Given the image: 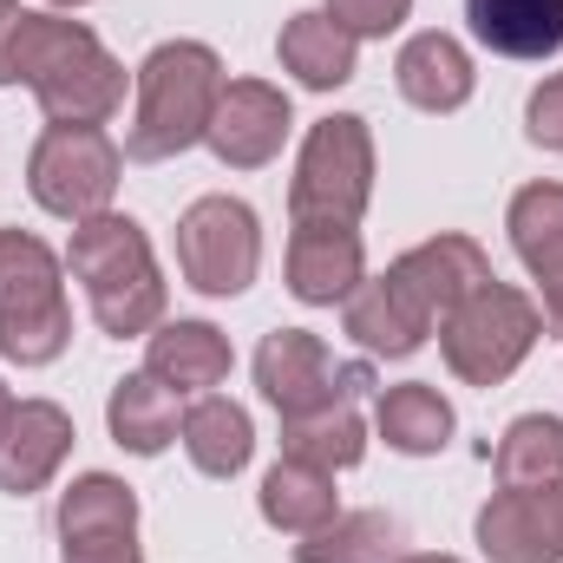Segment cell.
<instances>
[{
  "instance_id": "1",
  "label": "cell",
  "mask_w": 563,
  "mask_h": 563,
  "mask_svg": "<svg viewBox=\"0 0 563 563\" xmlns=\"http://www.w3.org/2000/svg\"><path fill=\"white\" fill-rule=\"evenodd\" d=\"M33 86L53 125H106L125 106V66L86 20L59 13H13L7 33V86Z\"/></svg>"
},
{
  "instance_id": "10",
  "label": "cell",
  "mask_w": 563,
  "mask_h": 563,
  "mask_svg": "<svg viewBox=\"0 0 563 563\" xmlns=\"http://www.w3.org/2000/svg\"><path fill=\"white\" fill-rule=\"evenodd\" d=\"M59 563H144L139 492L112 472H86L59 492Z\"/></svg>"
},
{
  "instance_id": "24",
  "label": "cell",
  "mask_w": 563,
  "mask_h": 563,
  "mask_svg": "<svg viewBox=\"0 0 563 563\" xmlns=\"http://www.w3.org/2000/svg\"><path fill=\"white\" fill-rule=\"evenodd\" d=\"M106 426H112V439L125 445V452H139V459H157L170 439H177V394L164 387V380H151V374H125L119 387H112V400H106Z\"/></svg>"
},
{
  "instance_id": "4",
  "label": "cell",
  "mask_w": 563,
  "mask_h": 563,
  "mask_svg": "<svg viewBox=\"0 0 563 563\" xmlns=\"http://www.w3.org/2000/svg\"><path fill=\"white\" fill-rule=\"evenodd\" d=\"M73 341L66 269L33 230H0V354L13 367H46Z\"/></svg>"
},
{
  "instance_id": "23",
  "label": "cell",
  "mask_w": 563,
  "mask_h": 563,
  "mask_svg": "<svg viewBox=\"0 0 563 563\" xmlns=\"http://www.w3.org/2000/svg\"><path fill=\"white\" fill-rule=\"evenodd\" d=\"M184 452H190V465L203 472V478H236L243 465H250V452H256V426L250 413L236 407V400H223V394H203L190 413H184Z\"/></svg>"
},
{
  "instance_id": "7",
  "label": "cell",
  "mask_w": 563,
  "mask_h": 563,
  "mask_svg": "<svg viewBox=\"0 0 563 563\" xmlns=\"http://www.w3.org/2000/svg\"><path fill=\"white\" fill-rule=\"evenodd\" d=\"M119 170H125V151L99 125H46L33 157H26V190H33L40 210H53L66 223H86V217L112 210Z\"/></svg>"
},
{
  "instance_id": "25",
  "label": "cell",
  "mask_w": 563,
  "mask_h": 563,
  "mask_svg": "<svg viewBox=\"0 0 563 563\" xmlns=\"http://www.w3.org/2000/svg\"><path fill=\"white\" fill-rule=\"evenodd\" d=\"M374 426H380V439H387L394 452H407V459H432V452L452 445V426L459 420H452V400H445L439 387L407 380V387H387V394H380Z\"/></svg>"
},
{
  "instance_id": "15",
  "label": "cell",
  "mask_w": 563,
  "mask_h": 563,
  "mask_svg": "<svg viewBox=\"0 0 563 563\" xmlns=\"http://www.w3.org/2000/svg\"><path fill=\"white\" fill-rule=\"evenodd\" d=\"M73 413L66 407H53V400H20L13 407V420L0 432V492H13V498H26V492H40L59 465H66V452H73Z\"/></svg>"
},
{
  "instance_id": "30",
  "label": "cell",
  "mask_w": 563,
  "mask_h": 563,
  "mask_svg": "<svg viewBox=\"0 0 563 563\" xmlns=\"http://www.w3.org/2000/svg\"><path fill=\"white\" fill-rule=\"evenodd\" d=\"M525 132H531V144H544V151H563V73L531 92V106H525Z\"/></svg>"
},
{
  "instance_id": "11",
  "label": "cell",
  "mask_w": 563,
  "mask_h": 563,
  "mask_svg": "<svg viewBox=\"0 0 563 563\" xmlns=\"http://www.w3.org/2000/svg\"><path fill=\"white\" fill-rule=\"evenodd\" d=\"M288 125H295V112H288V92L282 86H269V79H230L223 99H217V119H210L203 144L230 170H263L282 151Z\"/></svg>"
},
{
  "instance_id": "6",
  "label": "cell",
  "mask_w": 563,
  "mask_h": 563,
  "mask_svg": "<svg viewBox=\"0 0 563 563\" xmlns=\"http://www.w3.org/2000/svg\"><path fill=\"white\" fill-rule=\"evenodd\" d=\"M374 197V132L354 112H334L308 125L295 177H288V217L295 223H361Z\"/></svg>"
},
{
  "instance_id": "19",
  "label": "cell",
  "mask_w": 563,
  "mask_h": 563,
  "mask_svg": "<svg viewBox=\"0 0 563 563\" xmlns=\"http://www.w3.org/2000/svg\"><path fill=\"white\" fill-rule=\"evenodd\" d=\"M472 53L452 40V33H413L407 46H400V59H394V86H400V99L407 106H420V112H459L465 99H472Z\"/></svg>"
},
{
  "instance_id": "17",
  "label": "cell",
  "mask_w": 563,
  "mask_h": 563,
  "mask_svg": "<svg viewBox=\"0 0 563 563\" xmlns=\"http://www.w3.org/2000/svg\"><path fill=\"white\" fill-rule=\"evenodd\" d=\"M394 276L413 288V301H420L432 321H445L472 288H485L492 282V256L472 243V236H432L420 250H407L400 263H387Z\"/></svg>"
},
{
  "instance_id": "31",
  "label": "cell",
  "mask_w": 563,
  "mask_h": 563,
  "mask_svg": "<svg viewBox=\"0 0 563 563\" xmlns=\"http://www.w3.org/2000/svg\"><path fill=\"white\" fill-rule=\"evenodd\" d=\"M13 407H20V400H13V394H7V380H0V432H7V420H13Z\"/></svg>"
},
{
  "instance_id": "16",
  "label": "cell",
  "mask_w": 563,
  "mask_h": 563,
  "mask_svg": "<svg viewBox=\"0 0 563 563\" xmlns=\"http://www.w3.org/2000/svg\"><path fill=\"white\" fill-rule=\"evenodd\" d=\"M341 308H347V334H354L367 354H380V361L420 354L426 334H432V314L413 301V288L394 276V269H387V276H367Z\"/></svg>"
},
{
  "instance_id": "13",
  "label": "cell",
  "mask_w": 563,
  "mask_h": 563,
  "mask_svg": "<svg viewBox=\"0 0 563 563\" xmlns=\"http://www.w3.org/2000/svg\"><path fill=\"white\" fill-rule=\"evenodd\" d=\"M367 282V250L354 223H295L288 236V295L308 308H334Z\"/></svg>"
},
{
  "instance_id": "12",
  "label": "cell",
  "mask_w": 563,
  "mask_h": 563,
  "mask_svg": "<svg viewBox=\"0 0 563 563\" xmlns=\"http://www.w3.org/2000/svg\"><path fill=\"white\" fill-rule=\"evenodd\" d=\"M478 551L492 563H563V485H498L478 511Z\"/></svg>"
},
{
  "instance_id": "34",
  "label": "cell",
  "mask_w": 563,
  "mask_h": 563,
  "mask_svg": "<svg viewBox=\"0 0 563 563\" xmlns=\"http://www.w3.org/2000/svg\"><path fill=\"white\" fill-rule=\"evenodd\" d=\"M53 7H86V0H53Z\"/></svg>"
},
{
  "instance_id": "33",
  "label": "cell",
  "mask_w": 563,
  "mask_h": 563,
  "mask_svg": "<svg viewBox=\"0 0 563 563\" xmlns=\"http://www.w3.org/2000/svg\"><path fill=\"white\" fill-rule=\"evenodd\" d=\"M13 13H20V7H13V0H0V26H7V20H13Z\"/></svg>"
},
{
  "instance_id": "2",
  "label": "cell",
  "mask_w": 563,
  "mask_h": 563,
  "mask_svg": "<svg viewBox=\"0 0 563 563\" xmlns=\"http://www.w3.org/2000/svg\"><path fill=\"white\" fill-rule=\"evenodd\" d=\"M66 269L86 288L92 321H99L112 341L151 334V328L164 321V276H157V256H151V236H144L139 217L99 210V217L73 223Z\"/></svg>"
},
{
  "instance_id": "27",
  "label": "cell",
  "mask_w": 563,
  "mask_h": 563,
  "mask_svg": "<svg viewBox=\"0 0 563 563\" xmlns=\"http://www.w3.org/2000/svg\"><path fill=\"white\" fill-rule=\"evenodd\" d=\"M492 472H498L505 492H525V485H563V420H551V413H525V420H511L505 426V439H498Z\"/></svg>"
},
{
  "instance_id": "9",
  "label": "cell",
  "mask_w": 563,
  "mask_h": 563,
  "mask_svg": "<svg viewBox=\"0 0 563 563\" xmlns=\"http://www.w3.org/2000/svg\"><path fill=\"white\" fill-rule=\"evenodd\" d=\"M177 269L197 295H243L263 269V223L243 197H197L177 217Z\"/></svg>"
},
{
  "instance_id": "26",
  "label": "cell",
  "mask_w": 563,
  "mask_h": 563,
  "mask_svg": "<svg viewBox=\"0 0 563 563\" xmlns=\"http://www.w3.org/2000/svg\"><path fill=\"white\" fill-rule=\"evenodd\" d=\"M407 558V531L394 511H341L334 525L308 531L295 544V563H400Z\"/></svg>"
},
{
  "instance_id": "20",
  "label": "cell",
  "mask_w": 563,
  "mask_h": 563,
  "mask_svg": "<svg viewBox=\"0 0 563 563\" xmlns=\"http://www.w3.org/2000/svg\"><path fill=\"white\" fill-rule=\"evenodd\" d=\"M465 20L505 59H551L563 46V0H465Z\"/></svg>"
},
{
  "instance_id": "3",
  "label": "cell",
  "mask_w": 563,
  "mask_h": 563,
  "mask_svg": "<svg viewBox=\"0 0 563 563\" xmlns=\"http://www.w3.org/2000/svg\"><path fill=\"white\" fill-rule=\"evenodd\" d=\"M223 86H230L223 59L203 40L151 46L139 66V112H132V132H125V157L132 164H164V157H184L190 144H203Z\"/></svg>"
},
{
  "instance_id": "5",
  "label": "cell",
  "mask_w": 563,
  "mask_h": 563,
  "mask_svg": "<svg viewBox=\"0 0 563 563\" xmlns=\"http://www.w3.org/2000/svg\"><path fill=\"white\" fill-rule=\"evenodd\" d=\"M538 334H544V308L525 295V288H511V282H485V288H472L452 314H445V328H439V354H445V367L465 380V387H505L518 367H525V354L538 347Z\"/></svg>"
},
{
  "instance_id": "32",
  "label": "cell",
  "mask_w": 563,
  "mask_h": 563,
  "mask_svg": "<svg viewBox=\"0 0 563 563\" xmlns=\"http://www.w3.org/2000/svg\"><path fill=\"white\" fill-rule=\"evenodd\" d=\"M400 563H459V558H439V551H407Z\"/></svg>"
},
{
  "instance_id": "28",
  "label": "cell",
  "mask_w": 563,
  "mask_h": 563,
  "mask_svg": "<svg viewBox=\"0 0 563 563\" xmlns=\"http://www.w3.org/2000/svg\"><path fill=\"white\" fill-rule=\"evenodd\" d=\"M361 452H367V426L354 413V400L301 413V420H282V459H308L321 472H347V465H361Z\"/></svg>"
},
{
  "instance_id": "8",
  "label": "cell",
  "mask_w": 563,
  "mask_h": 563,
  "mask_svg": "<svg viewBox=\"0 0 563 563\" xmlns=\"http://www.w3.org/2000/svg\"><path fill=\"white\" fill-rule=\"evenodd\" d=\"M256 387H263V400L282 420H301V413L361 400L374 387V367L367 361H334L328 341L308 334V328H276L256 347Z\"/></svg>"
},
{
  "instance_id": "22",
  "label": "cell",
  "mask_w": 563,
  "mask_h": 563,
  "mask_svg": "<svg viewBox=\"0 0 563 563\" xmlns=\"http://www.w3.org/2000/svg\"><path fill=\"white\" fill-rule=\"evenodd\" d=\"M276 53H282V73H295L308 92H334V86L354 79L361 40L347 26H334L328 13H295V20H282Z\"/></svg>"
},
{
  "instance_id": "29",
  "label": "cell",
  "mask_w": 563,
  "mask_h": 563,
  "mask_svg": "<svg viewBox=\"0 0 563 563\" xmlns=\"http://www.w3.org/2000/svg\"><path fill=\"white\" fill-rule=\"evenodd\" d=\"M413 0H328V20L347 26L354 40H387L394 26H407Z\"/></svg>"
},
{
  "instance_id": "18",
  "label": "cell",
  "mask_w": 563,
  "mask_h": 563,
  "mask_svg": "<svg viewBox=\"0 0 563 563\" xmlns=\"http://www.w3.org/2000/svg\"><path fill=\"white\" fill-rule=\"evenodd\" d=\"M144 374L170 394H203L230 380V334L217 321H164L144 334Z\"/></svg>"
},
{
  "instance_id": "14",
  "label": "cell",
  "mask_w": 563,
  "mask_h": 563,
  "mask_svg": "<svg viewBox=\"0 0 563 563\" xmlns=\"http://www.w3.org/2000/svg\"><path fill=\"white\" fill-rule=\"evenodd\" d=\"M518 263L544 288V328L563 341V184H525L505 210Z\"/></svg>"
},
{
  "instance_id": "21",
  "label": "cell",
  "mask_w": 563,
  "mask_h": 563,
  "mask_svg": "<svg viewBox=\"0 0 563 563\" xmlns=\"http://www.w3.org/2000/svg\"><path fill=\"white\" fill-rule=\"evenodd\" d=\"M256 505H263V525H276L288 538H308V531H321V525L341 518L334 472H321L308 459H276L269 478H263V492H256Z\"/></svg>"
}]
</instances>
